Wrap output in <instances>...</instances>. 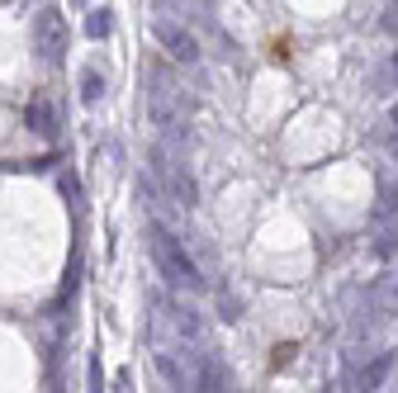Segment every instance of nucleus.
I'll use <instances>...</instances> for the list:
<instances>
[{"instance_id": "20e7f679", "label": "nucleus", "mask_w": 398, "mask_h": 393, "mask_svg": "<svg viewBox=\"0 0 398 393\" xmlns=\"http://www.w3.org/2000/svg\"><path fill=\"white\" fill-rule=\"evenodd\" d=\"M24 124H28V133H38V137H48V142L57 137V114H53V105H48V95H33L24 105Z\"/></svg>"}, {"instance_id": "f257e3e1", "label": "nucleus", "mask_w": 398, "mask_h": 393, "mask_svg": "<svg viewBox=\"0 0 398 393\" xmlns=\"http://www.w3.org/2000/svg\"><path fill=\"white\" fill-rule=\"evenodd\" d=\"M152 256H157V270H161V275H166L176 289H199V270H194V261H190L185 246L166 233L161 223H152Z\"/></svg>"}, {"instance_id": "1a4fd4ad", "label": "nucleus", "mask_w": 398, "mask_h": 393, "mask_svg": "<svg viewBox=\"0 0 398 393\" xmlns=\"http://www.w3.org/2000/svg\"><path fill=\"white\" fill-rule=\"evenodd\" d=\"M90 393H105V369H100V360H90Z\"/></svg>"}, {"instance_id": "39448f33", "label": "nucleus", "mask_w": 398, "mask_h": 393, "mask_svg": "<svg viewBox=\"0 0 398 393\" xmlns=\"http://www.w3.org/2000/svg\"><path fill=\"white\" fill-rule=\"evenodd\" d=\"M109 28H114V15H109V10H90V19H85V33H90V38H105Z\"/></svg>"}, {"instance_id": "f03ea898", "label": "nucleus", "mask_w": 398, "mask_h": 393, "mask_svg": "<svg viewBox=\"0 0 398 393\" xmlns=\"http://www.w3.org/2000/svg\"><path fill=\"white\" fill-rule=\"evenodd\" d=\"M67 19L57 15V10H38L33 15V53L43 57V62H62V53H67Z\"/></svg>"}, {"instance_id": "0eeeda50", "label": "nucleus", "mask_w": 398, "mask_h": 393, "mask_svg": "<svg viewBox=\"0 0 398 393\" xmlns=\"http://www.w3.org/2000/svg\"><path fill=\"white\" fill-rule=\"evenodd\" d=\"M171 190H176V199H181V204H194V181H190L185 171H171Z\"/></svg>"}, {"instance_id": "423d86ee", "label": "nucleus", "mask_w": 398, "mask_h": 393, "mask_svg": "<svg viewBox=\"0 0 398 393\" xmlns=\"http://www.w3.org/2000/svg\"><path fill=\"white\" fill-rule=\"evenodd\" d=\"M100 95H105V81H100V72H85V76H81V100H85V105H95Z\"/></svg>"}, {"instance_id": "7ed1b4c3", "label": "nucleus", "mask_w": 398, "mask_h": 393, "mask_svg": "<svg viewBox=\"0 0 398 393\" xmlns=\"http://www.w3.org/2000/svg\"><path fill=\"white\" fill-rule=\"evenodd\" d=\"M152 38H157L161 48L176 57V62H194V57H199V43H194L185 28L176 24V19H152Z\"/></svg>"}, {"instance_id": "6e6552de", "label": "nucleus", "mask_w": 398, "mask_h": 393, "mask_svg": "<svg viewBox=\"0 0 398 393\" xmlns=\"http://www.w3.org/2000/svg\"><path fill=\"white\" fill-rule=\"evenodd\" d=\"M157 369H161V374H166V379H171V389H181V393H185V374H181V369L171 365L166 356H157Z\"/></svg>"}]
</instances>
